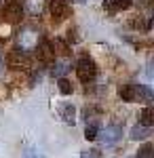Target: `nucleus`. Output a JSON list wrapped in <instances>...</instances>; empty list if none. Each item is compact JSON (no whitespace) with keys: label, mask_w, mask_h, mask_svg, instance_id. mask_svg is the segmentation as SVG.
Returning a JSON list of instances; mask_svg holds the SVG:
<instances>
[{"label":"nucleus","mask_w":154,"mask_h":158,"mask_svg":"<svg viewBox=\"0 0 154 158\" xmlns=\"http://www.w3.org/2000/svg\"><path fill=\"white\" fill-rule=\"evenodd\" d=\"M38 40H40V36H38L36 30L24 27V30L17 34V49L24 51V53H30V51H34L36 47H38Z\"/></svg>","instance_id":"obj_1"},{"label":"nucleus","mask_w":154,"mask_h":158,"mask_svg":"<svg viewBox=\"0 0 154 158\" xmlns=\"http://www.w3.org/2000/svg\"><path fill=\"white\" fill-rule=\"evenodd\" d=\"M76 72H78V78L83 80V82H91L95 78V74H97V68H95V63L91 59H80L78 61V65H76Z\"/></svg>","instance_id":"obj_2"},{"label":"nucleus","mask_w":154,"mask_h":158,"mask_svg":"<svg viewBox=\"0 0 154 158\" xmlns=\"http://www.w3.org/2000/svg\"><path fill=\"white\" fill-rule=\"evenodd\" d=\"M120 137H122V129H120L118 124H108L106 129L101 131V141L110 146V143H116Z\"/></svg>","instance_id":"obj_3"},{"label":"nucleus","mask_w":154,"mask_h":158,"mask_svg":"<svg viewBox=\"0 0 154 158\" xmlns=\"http://www.w3.org/2000/svg\"><path fill=\"white\" fill-rule=\"evenodd\" d=\"M9 65L11 68H17V70H25L28 68V53H24V51H13L11 57H9Z\"/></svg>","instance_id":"obj_4"},{"label":"nucleus","mask_w":154,"mask_h":158,"mask_svg":"<svg viewBox=\"0 0 154 158\" xmlns=\"http://www.w3.org/2000/svg\"><path fill=\"white\" fill-rule=\"evenodd\" d=\"M4 19H6L9 23H17V21L21 19V4H17V2L6 4V9H4Z\"/></svg>","instance_id":"obj_5"},{"label":"nucleus","mask_w":154,"mask_h":158,"mask_svg":"<svg viewBox=\"0 0 154 158\" xmlns=\"http://www.w3.org/2000/svg\"><path fill=\"white\" fill-rule=\"evenodd\" d=\"M118 95H120V99H122V101H135V97H137V85H133V82L120 85Z\"/></svg>","instance_id":"obj_6"},{"label":"nucleus","mask_w":154,"mask_h":158,"mask_svg":"<svg viewBox=\"0 0 154 158\" xmlns=\"http://www.w3.org/2000/svg\"><path fill=\"white\" fill-rule=\"evenodd\" d=\"M68 0H51V15L55 19H63L68 15Z\"/></svg>","instance_id":"obj_7"},{"label":"nucleus","mask_w":154,"mask_h":158,"mask_svg":"<svg viewBox=\"0 0 154 158\" xmlns=\"http://www.w3.org/2000/svg\"><path fill=\"white\" fill-rule=\"evenodd\" d=\"M25 11L30 13L32 17H38L40 13L45 11V0H25Z\"/></svg>","instance_id":"obj_8"},{"label":"nucleus","mask_w":154,"mask_h":158,"mask_svg":"<svg viewBox=\"0 0 154 158\" xmlns=\"http://www.w3.org/2000/svg\"><path fill=\"white\" fill-rule=\"evenodd\" d=\"M139 124L146 127V129L154 127V108H143L142 110V114H139Z\"/></svg>","instance_id":"obj_9"},{"label":"nucleus","mask_w":154,"mask_h":158,"mask_svg":"<svg viewBox=\"0 0 154 158\" xmlns=\"http://www.w3.org/2000/svg\"><path fill=\"white\" fill-rule=\"evenodd\" d=\"M152 99H154V93L148 86L137 85V97H135V101H152Z\"/></svg>","instance_id":"obj_10"},{"label":"nucleus","mask_w":154,"mask_h":158,"mask_svg":"<svg viewBox=\"0 0 154 158\" xmlns=\"http://www.w3.org/2000/svg\"><path fill=\"white\" fill-rule=\"evenodd\" d=\"M74 114H76V110H74V106H63V110H61V118L68 122V124H74Z\"/></svg>","instance_id":"obj_11"},{"label":"nucleus","mask_w":154,"mask_h":158,"mask_svg":"<svg viewBox=\"0 0 154 158\" xmlns=\"http://www.w3.org/2000/svg\"><path fill=\"white\" fill-rule=\"evenodd\" d=\"M135 158H154V148L150 146V143L142 146L139 150H137V156Z\"/></svg>","instance_id":"obj_12"},{"label":"nucleus","mask_w":154,"mask_h":158,"mask_svg":"<svg viewBox=\"0 0 154 158\" xmlns=\"http://www.w3.org/2000/svg\"><path fill=\"white\" fill-rule=\"evenodd\" d=\"M131 137H133V139H146V137H148V129L142 127V124H137V127H133Z\"/></svg>","instance_id":"obj_13"},{"label":"nucleus","mask_w":154,"mask_h":158,"mask_svg":"<svg viewBox=\"0 0 154 158\" xmlns=\"http://www.w3.org/2000/svg\"><path fill=\"white\" fill-rule=\"evenodd\" d=\"M97 133H99L97 127L91 124V127H87V131H84V139H87V141H93V139H97Z\"/></svg>","instance_id":"obj_14"},{"label":"nucleus","mask_w":154,"mask_h":158,"mask_svg":"<svg viewBox=\"0 0 154 158\" xmlns=\"http://www.w3.org/2000/svg\"><path fill=\"white\" fill-rule=\"evenodd\" d=\"M116 9H120V11H127V9H131V4H133V0H110Z\"/></svg>","instance_id":"obj_15"},{"label":"nucleus","mask_w":154,"mask_h":158,"mask_svg":"<svg viewBox=\"0 0 154 158\" xmlns=\"http://www.w3.org/2000/svg\"><path fill=\"white\" fill-rule=\"evenodd\" d=\"M59 91L63 93V95H70L72 93V82L66 80V78H59Z\"/></svg>","instance_id":"obj_16"},{"label":"nucleus","mask_w":154,"mask_h":158,"mask_svg":"<svg viewBox=\"0 0 154 158\" xmlns=\"http://www.w3.org/2000/svg\"><path fill=\"white\" fill-rule=\"evenodd\" d=\"M24 158H45V154L38 152L36 148H28V150L24 152Z\"/></svg>","instance_id":"obj_17"},{"label":"nucleus","mask_w":154,"mask_h":158,"mask_svg":"<svg viewBox=\"0 0 154 158\" xmlns=\"http://www.w3.org/2000/svg\"><path fill=\"white\" fill-rule=\"evenodd\" d=\"M66 72H68V65H66L63 61H59V63L53 68V74H55V76H63Z\"/></svg>","instance_id":"obj_18"},{"label":"nucleus","mask_w":154,"mask_h":158,"mask_svg":"<svg viewBox=\"0 0 154 158\" xmlns=\"http://www.w3.org/2000/svg\"><path fill=\"white\" fill-rule=\"evenodd\" d=\"M53 49H57L59 55H68V47H66L61 40H55V42H53Z\"/></svg>","instance_id":"obj_19"},{"label":"nucleus","mask_w":154,"mask_h":158,"mask_svg":"<svg viewBox=\"0 0 154 158\" xmlns=\"http://www.w3.org/2000/svg\"><path fill=\"white\" fill-rule=\"evenodd\" d=\"M80 158H101V154H99V150H87V152H83Z\"/></svg>","instance_id":"obj_20"},{"label":"nucleus","mask_w":154,"mask_h":158,"mask_svg":"<svg viewBox=\"0 0 154 158\" xmlns=\"http://www.w3.org/2000/svg\"><path fill=\"white\" fill-rule=\"evenodd\" d=\"M148 76H150V78H154V61L150 63V68H148Z\"/></svg>","instance_id":"obj_21"},{"label":"nucleus","mask_w":154,"mask_h":158,"mask_svg":"<svg viewBox=\"0 0 154 158\" xmlns=\"http://www.w3.org/2000/svg\"><path fill=\"white\" fill-rule=\"evenodd\" d=\"M2 72H4V61H2V55H0V76H2Z\"/></svg>","instance_id":"obj_22"}]
</instances>
